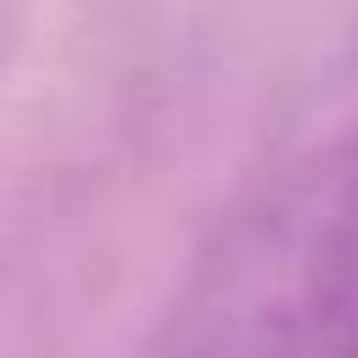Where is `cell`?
I'll return each instance as SVG.
<instances>
[{
	"label": "cell",
	"instance_id": "6da1fadb",
	"mask_svg": "<svg viewBox=\"0 0 358 358\" xmlns=\"http://www.w3.org/2000/svg\"><path fill=\"white\" fill-rule=\"evenodd\" d=\"M179 347L185 358H358V123L218 246Z\"/></svg>",
	"mask_w": 358,
	"mask_h": 358
}]
</instances>
